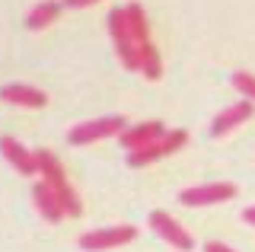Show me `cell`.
Listing matches in <instances>:
<instances>
[{
    "label": "cell",
    "mask_w": 255,
    "mask_h": 252,
    "mask_svg": "<svg viewBox=\"0 0 255 252\" xmlns=\"http://www.w3.org/2000/svg\"><path fill=\"white\" fill-rule=\"evenodd\" d=\"M35 163H38V172H42V182L51 185V192L58 195V201L64 204V211H67L70 217L83 214V204H80L74 185L67 182V172H64L58 156H54L51 150H35Z\"/></svg>",
    "instance_id": "1"
},
{
    "label": "cell",
    "mask_w": 255,
    "mask_h": 252,
    "mask_svg": "<svg viewBox=\"0 0 255 252\" xmlns=\"http://www.w3.org/2000/svg\"><path fill=\"white\" fill-rule=\"evenodd\" d=\"M109 32H112V42H115V51L122 58V64L128 70H140V45L131 35V22H128L125 6H115L109 13Z\"/></svg>",
    "instance_id": "2"
},
{
    "label": "cell",
    "mask_w": 255,
    "mask_h": 252,
    "mask_svg": "<svg viewBox=\"0 0 255 252\" xmlns=\"http://www.w3.org/2000/svg\"><path fill=\"white\" fill-rule=\"evenodd\" d=\"M128 131V122L122 115H106V118H96V122H83L77 128H70L67 140L74 147L83 144H96V140H106V137H122Z\"/></svg>",
    "instance_id": "3"
},
{
    "label": "cell",
    "mask_w": 255,
    "mask_h": 252,
    "mask_svg": "<svg viewBox=\"0 0 255 252\" xmlns=\"http://www.w3.org/2000/svg\"><path fill=\"white\" fill-rule=\"evenodd\" d=\"M185 140H188V131H182V128L166 131V134L159 137L156 144H147V147H140V150H131V153H128V163H131L134 169H140V166H147V163L163 160L166 153L182 150V147H185Z\"/></svg>",
    "instance_id": "4"
},
{
    "label": "cell",
    "mask_w": 255,
    "mask_h": 252,
    "mask_svg": "<svg viewBox=\"0 0 255 252\" xmlns=\"http://www.w3.org/2000/svg\"><path fill=\"white\" fill-rule=\"evenodd\" d=\"M137 236V227L125 224V227H106V230H93L80 236V246L86 252H102V249H118L125 243H131Z\"/></svg>",
    "instance_id": "5"
},
{
    "label": "cell",
    "mask_w": 255,
    "mask_h": 252,
    "mask_svg": "<svg viewBox=\"0 0 255 252\" xmlns=\"http://www.w3.org/2000/svg\"><path fill=\"white\" fill-rule=\"evenodd\" d=\"M236 198V185L233 182H207V185H191L179 195L182 204L188 208H204V204H220V201H230Z\"/></svg>",
    "instance_id": "6"
},
{
    "label": "cell",
    "mask_w": 255,
    "mask_h": 252,
    "mask_svg": "<svg viewBox=\"0 0 255 252\" xmlns=\"http://www.w3.org/2000/svg\"><path fill=\"white\" fill-rule=\"evenodd\" d=\"M150 227H153V233L163 236L169 246L182 249V252H191V249H195V240L188 236V230L179 224V220H172L166 211H150Z\"/></svg>",
    "instance_id": "7"
},
{
    "label": "cell",
    "mask_w": 255,
    "mask_h": 252,
    "mask_svg": "<svg viewBox=\"0 0 255 252\" xmlns=\"http://www.w3.org/2000/svg\"><path fill=\"white\" fill-rule=\"evenodd\" d=\"M0 153L10 166L19 172V176H35L38 172V163H35V153L26 150L16 137H0Z\"/></svg>",
    "instance_id": "8"
},
{
    "label": "cell",
    "mask_w": 255,
    "mask_h": 252,
    "mask_svg": "<svg viewBox=\"0 0 255 252\" xmlns=\"http://www.w3.org/2000/svg\"><path fill=\"white\" fill-rule=\"evenodd\" d=\"M252 99H239L233 102L230 109H223V112L214 118V125H211V134L214 137H223V134H230L233 128H239V125L246 122V118H252Z\"/></svg>",
    "instance_id": "9"
},
{
    "label": "cell",
    "mask_w": 255,
    "mask_h": 252,
    "mask_svg": "<svg viewBox=\"0 0 255 252\" xmlns=\"http://www.w3.org/2000/svg\"><path fill=\"white\" fill-rule=\"evenodd\" d=\"M32 201H35L38 214H42L48 224H61V220L67 217L64 204L58 201V195L51 192V185H48V182H35V185H32Z\"/></svg>",
    "instance_id": "10"
},
{
    "label": "cell",
    "mask_w": 255,
    "mask_h": 252,
    "mask_svg": "<svg viewBox=\"0 0 255 252\" xmlns=\"http://www.w3.org/2000/svg\"><path fill=\"white\" fill-rule=\"evenodd\" d=\"M163 134H166L163 122H140V125H134V128H128L122 134V147L131 153V150H140V147H147V144H156Z\"/></svg>",
    "instance_id": "11"
},
{
    "label": "cell",
    "mask_w": 255,
    "mask_h": 252,
    "mask_svg": "<svg viewBox=\"0 0 255 252\" xmlns=\"http://www.w3.org/2000/svg\"><path fill=\"white\" fill-rule=\"evenodd\" d=\"M0 99L3 102H13V106H22V109H42L48 96L35 86H26V83H6L0 90Z\"/></svg>",
    "instance_id": "12"
},
{
    "label": "cell",
    "mask_w": 255,
    "mask_h": 252,
    "mask_svg": "<svg viewBox=\"0 0 255 252\" xmlns=\"http://www.w3.org/2000/svg\"><path fill=\"white\" fill-rule=\"evenodd\" d=\"M61 10H64V3H58V0H45V3L32 6V13L26 16V26L32 29V32H42L45 26H51V22L61 16Z\"/></svg>",
    "instance_id": "13"
},
{
    "label": "cell",
    "mask_w": 255,
    "mask_h": 252,
    "mask_svg": "<svg viewBox=\"0 0 255 252\" xmlns=\"http://www.w3.org/2000/svg\"><path fill=\"white\" fill-rule=\"evenodd\" d=\"M128 22H131V35L137 45H150V29H147V13L140 3H128Z\"/></svg>",
    "instance_id": "14"
},
{
    "label": "cell",
    "mask_w": 255,
    "mask_h": 252,
    "mask_svg": "<svg viewBox=\"0 0 255 252\" xmlns=\"http://www.w3.org/2000/svg\"><path fill=\"white\" fill-rule=\"evenodd\" d=\"M140 74L147 77V80H159V77H163V58H159V51L153 48V42L140 45Z\"/></svg>",
    "instance_id": "15"
},
{
    "label": "cell",
    "mask_w": 255,
    "mask_h": 252,
    "mask_svg": "<svg viewBox=\"0 0 255 252\" xmlns=\"http://www.w3.org/2000/svg\"><path fill=\"white\" fill-rule=\"evenodd\" d=\"M233 86L243 93L246 99L255 102V77H252V74H246V70H236V74H233Z\"/></svg>",
    "instance_id": "16"
},
{
    "label": "cell",
    "mask_w": 255,
    "mask_h": 252,
    "mask_svg": "<svg viewBox=\"0 0 255 252\" xmlns=\"http://www.w3.org/2000/svg\"><path fill=\"white\" fill-rule=\"evenodd\" d=\"M64 6H74V10H83V6H93V3H99V0H61Z\"/></svg>",
    "instance_id": "17"
},
{
    "label": "cell",
    "mask_w": 255,
    "mask_h": 252,
    "mask_svg": "<svg viewBox=\"0 0 255 252\" xmlns=\"http://www.w3.org/2000/svg\"><path fill=\"white\" fill-rule=\"evenodd\" d=\"M204 252H236V249H230V246H223V243H207Z\"/></svg>",
    "instance_id": "18"
},
{
    "label": "cell",
    "mask_w": 255,
    "mask_h": 252,
    "mask_svg": "<svg viewBox=\"0 0 255 252\" xmlns=\"http://www.w3.org/2000/svg\"><path fill=\"white\" fill-rule=\"evenodd\" d=\"M243 220H246L249 227H255V208H246V211H243Z\"/></svg>",
    "instance_id": "19"
}]
</instances>
